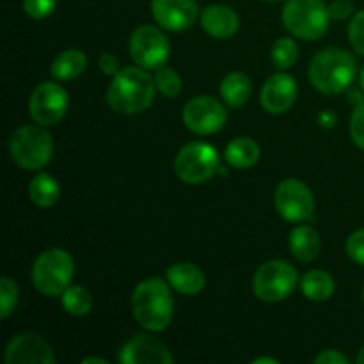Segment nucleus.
Wrapping results in <instances>:
<instances>
[{"label": "nucleus", "mask_w": 364, "mask_h": 364, "mask_svg": "<svg viewBox=\"0 0 364 364\" xmlns=\"http://www.w3.org/2000/svg\"><path fill=\"white\" fill-rule=\"evenodd\" d=\"M28 196H31L32 203L36 206L50 208V206H53L59 201L60 187L55 178L46 173H41L32 178L31 185H28Z\"/></svg>", "instance_id": "obj_24"}, {"label": "nucleus", "mask_w": 364, "mask_h": 364, "mask_svg": "<svg viewBox=\"0 0 364 364\" xmlns=\"http://www.w3.org/2000/svg\"><path fill=\"white\" fill-rule=\"evenodd\" d=\"M183 123L191 132L199 135H212L223 130L228 112L219 100L212 96H196L183 107Z\"/></svg>", "instance_id": "obj_11"}, {"label": "nucleus", "mask_w": 364, "mask_h": 364, "mask_svg": "<svg viewBox=\"0 0 364 364\" xmlns=\"http://www.w3.org/2000/svg\"><path fill=\"white\" fill-rule=\"evenodd\" d=\"M132 309L139 326L149 333H160L167 329L174 311L169 283L160 277H149L142 281L132 294Z\"/></svg>", "instance_id": "obj_2"}, {"label": "nucleus", "mask_w": 364, "mask_h": 364, "mask_svg": "<svg viewBox=\"0 0 364 364\" xmlns=\"http://www.w3.org/2000/svg\"><path fill=\"white\" fill-rule=\"evenodd\" d=\"M55 355L52 347L38 334H18L6 348L7 364H52Z\"/></svg>", "instance_id": "obj_14"}, {"label": "nucleus", "mask_w": 364, "mask_h": 364, "mask_svg": "<svg viewBox=\"0 0 364 364\" xmlns=\"http://www.w3.org/2000/svg\"><path fill=\"white\" fill-rule=\"evenodd\" d=\"M73 277V258L64 249L43 251L32 265V283L45 297H63Z\"/></svg>", "instance_id": "obj_4"}, {"label": "nucleus", "mask_w": 364, "mask_h": 364, "mask_svg": "<svg viewBox=\"0 0 364 364\" xmlns=\"http://www.w3.org/2000/svg\"><path fill=\"white\" fill-rule=\"evenodd\" d=\"M348 100H350L352 103H355V105H359V103L364 102L361 92H359V91H352L350 96H348Z\"/></svg>", "instance_id": "obj_37"}, {"label": "nucleus", "mask_w": 364, "mask_h": 364, "mask_svg": "<svg viewBox=\"0 0 364 364\" xmlns=\"http://www.w3.org/2000/svg\"><path fill=\"white\" fill-rule=\"evenodd\" d=\"M358 363H359V364H364V347L361 348V352H359V355H358Z\"/></svg>", "instance_id": "obj_41"}, {"label": "nucleus", "mask_w": 364, "mask_h": 364, "mask_svg": "<svg viewBox=\"0 0 364 364\" xmlns=\"http://www.w3.org/2000/svg\"><path fill=\"white\" fill-rule=\"evenodd\" d=\"M252 95V84L249 77L242 71H233L224 77L220 84V96L224 103L231 109H240L242 105L247 103V100Z\"/></svg>", "instance_id": "obj_20"}, {"label": "nucleus", "mask_w": 364, "mask_h": 364, "mask_svg": "<svg viewBox=\"0 0 364 364\" xmlns=\"http://www.w3.org/2000/svg\"><path fill=\"white\" fill-rule=\"evenodd\" d=\"M224 159L235 169H249L259 159V146L249 137H237L226 146Z\"/></svg>", "instance_id": "obj_22"}, {"label": "nucleus", "mask_w": 364, "mask_h": 364, "mask_svg": "<svg viewBox=\"0 0 364 364\" xmlns=\"http://www.w3.org/2000/svg\"><path fill=\"white\" fill-rule=\"evenodd\" d=\"M153 78H155L156 89L160 91V95H164L166 98H176L181 92V87H183L180 75L174 70H171V68L162 66L160 70H156Z\"/></svg>", "instance_id": "obj_27"}, {"label": "nucleus", "mask_w": 364, "mask_h": 364, "mask_svg": "<svg viewBox=\"0 0 364 364\" xmlns=\"http://www.w3.org/2000/svg\"><path fill=\"white\" fill-rule=\"evenodd\" d=\"M274 201L279 215L288 223H304L311 219L315 212L313 192L308 185L295 178H288L277 185Z\"/></svg>", "instance_id": "obj_10"}, {"label": "nucleus", "mask_w": 364, "mask_h": 364, "mask_svg": "<svg viewBox=\"0 0 364 364\" xmlns=\"http://www.w3.org/2000/svg\"><path fill=\"white\" fill-rule=\"evenodd\" d=\"M87 68V57L82 50L70 48L60 52L59 55L53 59L52 66H50V73L55 80H73V78L80 77Z\"/></svg>", "instance_id": "obj_19"}, {"label": "nucleus", "mask_w": 364, "mask_h": 364, "mask_svg": "<svg viewBox=\"0 0 364 364\" xmlns=\"http://www.w3.org/2000/svg\"><path fill=\"white\" fill-rule=\"evenodd\" d=\"M98 66L105 75H116L119 71V60H117V57L114 53L105 52L100 55Z\"/></svg>", "instance_id": "obj_34"}, {"label": "nucleus", "mask_w": 364, "mask_h": 364, "mask_svg": "<svg viewBox=\"0 0 364 364\" xmlns=\"http://www.w3.org/2000/svg\"><path fill=\"white\" fill-rule=\"evenodd\" d=\"M327 11H329V16L333 20H345V18H348L352 14L354 6H352L350 0H336V2H333L327 7Z\"/></svg>", "instance_id": "obj_33"}, {"label": "nucleus", "mask_w": 364, "mask_h": 364, "mask_svg": "<svg viewBox=\"0 0 364 364\" xmlns=\"http://www.w3.org/2000/svg\"><path fill=\"white\" fill-rule=\"evenodd\" d=\"M363 301H364V290H363Z\"/></svg>", "instance_id": "obj_43"}, {"label": "nucleus", "mask_w": 364, "mask_h": 364, "mask_svg": "<svg viewBox=\"0 0 364 364\" xmlns=\"http://www.w3.org/2000/svg\"><path fill=\"white\" fill-rule=\"evenodd\" d=\"M91 363L107 364L109 361H107V359H102V358H85V359H82V364H91Z\"/></svg>", "instance_id": "obj_39"}, {"label": "nucleus", "mask_w": 364, "mask_h": 364, "mask_svg": "<svg viewBox=\"0 0 364 364\" xmlns=\"http://www.w3.org/2000/svg\"><path fill=\"white\" fill-rule=\"evenodd\" d=\"M316 364H348V359L338 350H323L315 358Z\"/></svg>", "instance_id": "obj_35"}, {"label": "nucleus", "mask_w": 364, "mask_h": 364, "mask_svg": "<svg viewBox=\"0 0 364 364\" xmlns=\"http://www.w3.org/2000/svg\"><path fill=\"white\" fill-rule=\"evenodd\" d=\"M359 84H361V89L364 91V68L361 70V73H359Z\"/></svg>", "instance_id": "obj_40"}, {"label": "nucleus", "mask_w": 364, "mask_h": 364, "mask_svg": "<svg viewBox=\"0 0 364 364\" xmlns=\"http://www.w3.org/2000/svg\"><path fill=\"white\" fill-rule=\"evenodd\" d=\"M301 290L306 299L315 302L327 301L334 294V279L323 270H309L301 279Z\"/></svg>", "instance_id": "obj_23"}, {"label": "nucleus", "mask_w": 364, "mask_h": 364, "mask_svg": "<svg viewBox=\"0 0 364 364\" xmlns=\"http://www.w3.org/2000/svg\"><path fill=\"white\" fill-rule=\"evenodd\" d=\"M53 153L52 135L41 124L20 127L9 141V155L25 171H39L50 162Z\"/></svg>", "instance_id": "obj_5"}, {"label": "nucleus", "mask_w": 364, "mask_h": 364, "mask_svg": "<svg viewBox=\"0 0 364 364\" xmlns=\"http://www.w3.org/2000/svg\"><path fill=\"white\" fill-rule=\"evenodd\" d=\"M272 63L277 70H288L295 64L299 57V46L291 38H279L272 45Z\"/></svg>", "instance_id": "obj_26"}, {"label": "nucleus", "mask_w": 364, "mask_h": 364, "mask_svg": "<svg viewBox=\"0 0 364 364\" xmlns=\"http://www.w3.org/2000/svg\"><path fill=\"white\" fill-rule=\"evenodd\" d=\"M18 304V287L11 277L0 279V316L4 320L16 309Z\"/></svg>", "instance_id": "obj_28"}, {"label": "nucleus", "mask_w": 364, "mask_h": 364, "mask_svg": "<svg viewBox=\"0 0 364 364\" xmlns=\"http://www.w3.org/2000/svg\"><path fill=\"white\" fill-rule=\"evenodd\" d=\"M68 110V95L57 82H43L28 100V112L34 123L41 127H53L64 117Z\"/></svg>", "instance_id": "obj_12"}, {"label": "nucleus", "mask_w": 364, "mask_h": 364, "mask_svg": "<svg viewBox=\"0 0 364 364\" xmlns=\"http://www.w3.org/2000/svg\"><path fill=\"white\" fill-rule=\"evenodd\" d=\"M130 55L144 70H160L171 55L169 39L155 25H142L130 38Z\"/></svg>", "instance_id": "obj_9"}, {"label": "nucleus", "mask_w": 364, "mask_h": 364, "mask_svg": "<svg viewBox=\"0 0 364 364\" xmlns=\"http://www.w3.org/2000/svg\"><path fill=\"white\" fill-rule=\"evenodd\" d=\"M219 153L208 142H188L178 151L174 171L185 183L199 185L219 173Z\"/></svg>", "instance_id": "obj_8"}, {"label": "nucleus", "mask_w": 364, "mask_h": 364, "mask_svg": "<svg viewBox=\"0 0 364 364\" xmlns=\"http://www.w3.org/2000/svg\"><path fill=\"white\" fill-rule=\"evenodd\" d=\"M350 137L355 146L364 149V102L355 105L350 117Z\"/></svg>", "instance_id": "obj_31"}, {"label": "nucleus", "mask_w": 364, "mask_h": 364, "mask_svg": "<svg viewBox=\"0 0 364 364\" xmlns=\"http://www.w3.org/2000/svg\"><path fill=\"white\" fill-rule=\"evenodd\" d=\"M265 2H279V0H265Z\"/></svg>", "instance_id": "obj_42"}, {"label": "nucleus", "mask_w": 364, "mask_h": 364, "mask_svg": "<svg viewBox=\"0 0 364 364\" xmlns=\"http://www.w3.org/2000/svg\"><path fill=\"white\" fill-rule=\"evenodd\" d=\"M167 283L181 295H198L205 288V274L194 263H176L167 269Z\"/></svg>", "instance_id": "obj_18"}, {"label": "nucleus", "mask_w": 364, "mask_h": 364, "mask_svg": "<svg viewBox=\"0 0 364 364\" xmlns=\"http://www.w3.org/2000/svg\"><path fill=\"white\" fill-rule=\"evenodd\" d=\"M318 123L322 124L323 128H333L336 124V116L333 112H322L318 116Z\"/></svg>", "instance_id": "obj_36"}, {"label": "nucleus", "mask_w": 364, "mask_h": 364, "mask_svg": "<svg viewBox=\"0 0 364 364\" xmlns=\"http://www.w3.org/2000/svg\"><path fill=\"white\" fill-rule=\"evenodd\" d=\"M290 251L299 262H313L320 252L318 233L311 226L295 228L290 235Z\"/></svg>", "instance_id": "obj_21"}, {"label": "nucleus", "mask_w": 364, "mask_h": 364, "mask_svg": "<svg viewBox=\"0 0 364 364\" xmlns=\"http://www.w3.org/2000/svg\"><path fill=\"white\" fill-rule=\"evenodd\" d=\"M299 284V274L291 263L284 259L267 262L252 277V294L263 302H279L290 297Z\"/></svg>", "instance_id": "obj_7"}, {"label": "nucleus", "mask_w": 364, "mask_h": 364, "mask_svg": "<svg viewBox=\"0 0 364 364\" xmlns=\"http://www.w3.org/2000/svg\"><path fill=\"white\" fill-rule=\"evenodd\" d=\"M57 2L59 0H23V11L34 20H43L53 13Z\"/></svg>", "instance_id": "obj_29"}, {"label": "nucleus", "mask_w": 364, "mask_h": 364, "mask_svg": "<svg viewBox=\"0 0 364 364\" xmlns=\"http://www.w3.org/2000/svg\"><path fill=\"white\" fill-rule=\"evenodd\" d=\"M297 84L287 73H276L267 78L262 89V107L270 114H283L294 107L297 100Z\"/></svg>", "instance_id": "obj_16"}, {"label": "nucleus", "mask_w": 364, "mask_h": 364, "mask_svg": "<svg viewBox=\"0 0 364 364\" xmlns=\"http://www.w3.org/2000/svg\"><path fill=\"white\" fill-rule=\"evenodd\" d=\"M151 13L156 23L166 31H187L198 20L194 0H151Z\"/></svg>", "instance_id": "obj_13"}, {"label": "nucleus", "mask_w": 364, "mask_h": 364, "mask_svg": "<svg viewBox=\"0 0 364 364\" xmlns=\"http://www.w3.org/2000/svg\"><path fill=\"white\" fill-rule=\"evenodd\" d=\"M347 255L350 256L352 262L359 263L364 267V228L363 230L354 231L350 237L347 238Z\"/></svg>", "instance_id": "obj_32"}, {"label": "nucleus", "mask_w": 364, "mask_h": 364, "mask_svg": "<svg viewBox=\"0 0 364 364\" xmlns=\"http://www.w3.org/2000/svg\"><path fill=\"white\" fill-rule=\"evenodd\" d=\"M201 25L212 38L228 39L237 34L240 20L230 6L213 4L201 13Z\"/></svg>", "instance_id": "obj_17"}, {"label": "nucleus", "mask_w": 364, "mask_h": 364, "mask_svg": "<svg viewBox=\"0 0 364 364\" xmlns=\"http://www.w3.org/2000/svg\"><path fill=\"white\" fill-rule=\"evenodd\" d=\"M329 11L322 0H288L283 7V23L290 34L315 41L327 32Z\"/></svg>", "instance_id": "obj_6"}, {"label": "nucleus", "mask_w": 364, "mask_h": 364, "mask_svg": "<svg viewBox=\"0 0 364 364\" xmlns=\"http://www.w3.org/2000/svg\"><path fill=\"white\" fill-rule=\"evenodd\" d=\"M63 308L71 316H84L91 311L92 297L84 287H68L63 294Z\"/></svg>", "instance_id": "obj_25"}, {"label": "nucleus", "mask_w": 364, "mask_h": 364, "mask_svg": "<svg viewBox=\"0 0 364 364\" xmlns=\"http://www.w3.org/2000/svg\"><path fill=\"white\" fill-rule=\"evenodd\" d=\"M155 78L141 66H128L114 75L107 91L110 109L119 114H139L155 100Z\"/></svg>", "instance_id": "obj_1"}, {"label": "nucleus", "mask_w": 364, "mask_h": 364, "mask_svg": "<svg viewBox=\"0 0 364 364\" xmlns=\"http://www.w3.org/2000/svg\"><path fill=\"white\" fill-rule=\"evenodd\" d=\"M355 59L343 48L322 50L309 64V82L323 95H340L350 87L355 77Z\"/></svg>", "instance_id": "obj_3"}, {"label": "nucleus", "mask_w": 364, "mask_h": 364, "mask_svg": "<svg viewBox=\"0 0 364 364\" xmlns=\"http://www.w3.org/2000/svg\"><path fill=\"white\" fill-rule=\"evenodd\" d=\"M263 363H267V364H279V361H277V359H274V358H256L255 361H252V364H263Z\"/></svg>", "instance_id": "obj_38"}, {"label": "nucleus", "mask_w": 364, "mask_h": 364, "mask_svg": "<svg viewBox=\"0 0 364 364\" xmlns=\"http://www.w3.org/2000/svg\"><path fill=\"white\" fill-rule=\"evenodd\" d=\"M348 39H350L352 48L364 55V9L352 18L350 27H348Z\"/></svg>", "instance_id": "obj_30"}, {"label": "nucleus", "mask_w": 364, "mask_h": 364, "mask_svg": "<svg viewBox=\"0 0 364 364\" xmlns=\"http://www.w3.org/2000/svg\"><path fill=\"white\" fill-rule=\"evenodd\" d=\"M119 361L123 364H169L174 359L160 340L148 334H135L121 348Z\"/></svg>", "instance_id": "obj_15"}]
</instances>
